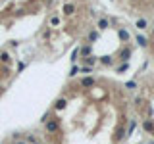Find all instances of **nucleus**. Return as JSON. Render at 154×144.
<instances>
[{"label":"nucleus","mask_w":154,"mask_h":144,"mask_svg":"<svg viewBox=\"0 0 154 144\" xmlns=\"http://www.w3.org/2000/svg\"><path fill=\"white\" fill-rule=\"evenodd\" d=\"M0 60H2L4 64H8V61H10V56H8L6 52H2V54H0Z\"/></svg>","instance_id":"f257e3e1"},{"label":"nucleus","mask_w":154,"mask_h":144,"mask_svg":"<svg viewBox=\"0 0 154 144\" xmlns=\"http://www.w3.org/2000/svg\"><path fill=\"white\" fill-rule=\"evenodd\" d=\"M144 129H147V131H154V125H152V121H144Z\"/></svg>","instance_id":"f03ea898"},{"label":"nucleus","mask_w":154,"mask_h":144,"mask_svg":"<svg viewBox=\"0 0 154 144\" xmlns=\"http://www.w3.org/2000/svg\"><path fill=\"white\" fill-rule=\"evenodd\" d=\"M64 106H66V100H58V102H56V108H58V110H62Z\"/></svg>","instance_id":"7ed1b4c3"},{"label":"nucleus","mask_w":154,"mask_h":144,"mask_svg":"<svg viewBox=\"0 0 154 144\" xmlns=\"http://www.w3.org/2000/svg\"><path fill=\"white\" fill-rule=\"evenodd\" d=\"M46 129H48V131H54V129H56V121H50V123L46 125Z\"/></svg>","instance_id":"20e7f679"},{"label":"nucleus","mask_w":154,"mask_h":144,"mask_svg":"<svg viewBox=\"0 0 154 144\" xmlns=\"http://www.w3.org/2000/svg\"><path fill=\"white\" fill-rule=\"evenodd\" d=\"M92 83H95L92 79H83V86H91Z\"/></svg>","instance_id":"39448f33"},{"label":"nucleus","mask_w":154,"mask_h":144,"mask_svg":"<svg viewBox=\"0 0 154 144\" xmlns=\"http://www.w3.org/2000/svg\"><path fill=\"white\" fill-rule=\"evenodd\" d=\"M135 125H137V123H135V119H133V121L129 123V133H133V131H135Z\"/></svg>","instance_id":"423d86ee"},{"label":"nucleus","mask_w":154,"mask_h":144,"mask_svg":"<svg viewBox=\"0 0 154 144\" xmlns=\"http://www.w3.org/2000/svg\"><path fill=\"white\" fill-rule=\"evenodd\" d=\"M64 10H66V14H71V12H73V6H70V4H67Z\"/></svg>","instance_id":"0eeeda50"},{"label":"nucleus","mask_w":154,"mask_h":144,"mask_svg":"<svg viewBox=\"0 0 154 144\" xmlns=\"http://www.w3.org/2000/svg\"><path fill=\"white\" fill-rule=\"evenodd\" d=\"M98 25H100V29H104V27L108 25V21H106V19H100V23H98Z\"/></svg>","instance_id":"6e6552de"}]
</instances>
